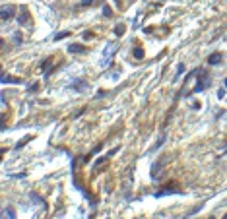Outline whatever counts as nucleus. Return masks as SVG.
I'll list each match as a JSON object with an SVG mask.
<instances>
[{"label":"nucleus","mask_w":227,"mask_h":219,"mask_svg":"<svg viewBox=\"0 0 227 219\" xmlns=\"http://www.w3.org/2000/svg\"><path fill=\"white\" fill-rule=\"evenodd\" d=\"M210 84H212L210 76H208L206 72H200V76L196 78V85H194V89L190 91V95H192V93H202V91L206 89V87H208Z\"/></svg>","instance_id":"nucleus-1"},{"label":"nucleus","mask_w":227,"mask_h":219,"mask_svg":"<svg viewBox=\"0 0 227 219\" xmlns=\"http://www.w3.org/2000/svg\"><path fill=\"white\" fill-rule=\"evenodd\" d=\"M119 51V47L117 45H107L105 47V51H103V58H101V66H111V62H113V56H115V52Z\"/></svg>","instance_id":"nucleus-2"},{"label":"nucleus","mask_w":227,"mask_h":219,"mask_svg":"<svg viewBox=\"0 0 227 219\" xmlns=\"http://www.w3.org/2000/svg\"><path fill=\"white\" fill-rule=\"evenodd\" d=\"M16 16V6H10V4H4L2 8H0V18H2L4 21L10 19V18H14Z\"/></svg>","instance_id":"nucleus-3"},{"label":"nucleus","mask_w":227,"mask_h":219,"mask_svg":"<svg viewBox=\"0 0 227 219\" xmlns=\"http://www.w3.org/2000/svg\"><path fill=\"white\" fill-rule=\"evenodd\" d=\"M68 87L74 89L76 93H82V91H86V89H87V82H86V79H76V82H72Z\"/></svg>","instance_id":"nucleus-4"},{"label":"nucleus","mask_w":227,"mask_h":219,"mask_svg":"<svg viewBox=\"0 0 227 219\" xmlns=\"http://www.w3.org/2000/svg\"><path fill=\"white\" fill-rule=\"evenodd\" d=\"M221 60H223L221 52H213V54L208 56V64H210V66H218V64H221Z\"/></svg>","instance_id":"nucleus-5"},{"label":"nucleus","mask_w":227,"mask_h":219,"mask_svg":"<svg viewBox=\"0 0 227 219\" xmlns=\"http://www.w3.org/2000/svg\"><path fill=\"white\" fill-rule=\"evenodd\" d=\"M163 163H165V159H159L157 163H153V165H152V177H153V178L159 177V169L163 167Z\"/></svg>","instance_id":"nucleus-6"},{"label":"nucleus","mask_w":227,"mask_h":219,"mask_svg":"<svg viewBox=\"0 0 227 219\" xmlns=\"http://www.w3.org/2000/svg\"><path fill=\"white\" fill-rule=\"evenodd\" d=\"M68 52L70 54H80V52H86V49L82 45H70V47H68Z\"/></svg>","instance_id":"nucleus-7"},{"label":"nucleus","mask_w":227,"mask_h":219,"mask_svg":"<svg viewBox=\"0 0 227 219\" xmlns=\"http://www.w3.org/2000/svg\"><path fill=\"white\" fill-rule=\"evenodd\" d=\"M167 194H180V190H173V188H165V190H159V192H155V198H161V196H167Z\"/></svg>","instance_id":"nucleus-8"},{"label":"nucleus","mask_w":227,"mask_h":219,"mask_svg":"<svg viewBox=\"0 0 227 219\" xmlns=\"http://www.w3.org/2000/svg\"><path fill=\"white\" fill-rule=\"evenodd\" d=\"M2 217H6V219H12V217H16V211H14V207H4L2 210Z\"/></svg>","instance_id":"nucleus-9"},{"label":"nucleus","mask_w":227,"mask_h":219,"mask_svg":"<svg viewBox=\"0 0 227 219\" xmlns=\"http://www.w3.org/2000/svg\"><path fill=\"white\" fill-rule=\"evenodd\" d=\"M27 19H29V14H27V10H24V12L18 16V24H19V25H25Z\"/></svg>","instance_id":"nucleus-10"},{"label":"nucleus","mask_w":227,"mask_h":219,"mask_svg":"<svg viewBox=\"0 0 227 219\" xmlns=\"http://www.w3.org/2000/svg\"><path fill=\"white\" fill-rule=\"evenodd\" d=\"M124 33H126V25H124V24L115 25V35H117V37H122Z\"/></svg>","instance_id":"nucleus-11"},{"label":"nucleus","mask_w":227,"mask_h":219,"mask_svg":"<svg viewBox=\"0 0 227 219\" xmlns=\"http://www.w3.org/2000/svg\"><path fill=\"white\" fill-rule=\"evenodd\" d=\"M2 84H21V79L19 78H8V76H4L2 78Z\"/></svg>","instance_id":"nucleus-12"},{"label":"nucleus","mask_w":227,"mask_h":219,"mask_svg":"<svg viewBox=\"0 0 227 219\" xmlns=\"http://www.w3.org/2000/svg\"><path fill=\"white\" fill-rule=\"evenodd\" d=\"M132 54H134L138 60H142V58H144V49H142V47H136V49L132 51Z\"/></svg>","instance_id":"nucleus-13"},{"label":"nucleus","mask_w":227,"mask_h":219,"mask_svg":"<svg viewBox=\"0 0 227 219\" xmlns=\"http://www.w3.org/2000/svg\"><path fill=\"white\" fill-rule=\"evenodd\" d=\"M68 35H70V31H62V33H56V35H54V41H60V39H66Z\"/></svg>","instance_id":"nucleus-14"},{"label":"nucleus","mask_w":227,"mask_h":219,"mask_svg":"<svg viewBox=\"0 0 227 219\" xmlns=\"http://www.w3.org/2000/svg\"><path fill=\"white\" fill-rule=\"evenodd\" d=\"M107 157H109V155H103V157H99V159L95 161V163H93V169H97L99 165H103V163H105V161H107Z\"/></svg>","instance_id":"nucleus-15"},{"label":"nucleus","mask_w":227,"mask_h":219,"mask_svg":"<svg viewBox=\"0 0 227 219\" xmlns=\"http://www.w3.org/2000/svg\"><path fill=\"white\" fill-rule=\"evenodd\" d=\"M103 16H105V18H111V16H113V10H111V6H107V4L103 6Z\"/></svg>","instance_id":"nucleus-16"},{"label":"nucleus","mask_w":227,"mask_h":219,"mask_svg":"<svg viewBox=\"0 0 227 219\" xmlns=\"http://www.w3.org/2000/svg\"><path fill=\"white\" fill-rule=\"evenodd\" d=\"M183 70H185V64H179V66H177V74H175V79H177L180 74H183Z\"/></svg>","instance_id":"nucleus-17"},{"label":"nucleus","mask_w":227,"mask_h":219,"mask_svg":"<svg viewBox=\"0 0 227 219\" xmlns=\"http://www.w3.org/2000/svg\"><path fill=\"white\" fill-rule=\"evenodd\" d=\"M163 144H165V136H161V138H159V142H157V144L153 145V149H159V147H161Z\"/></svg>","instance_id":"nucleus-18"},{"label":"nucleus","mask_w":227,"mask_h":219,"mask_svg":"<svg viewBox=\"0 0 227 219\" xmlns=\"http://www.w3.org/2000/svg\"><path fill=\"white\" fill-rule=\"evenodd\" d=\"M29 140H31V138H24V140H21V142H19V144H18V145H16V147H18V149H19V147H21V145H25V144H27V142H29Z\"/></svg>","instance_id":"nucleus-19"},{"label":"nucleus","mask_w":227,"mask_h":219,"mask_svg":"<svg viewBox=\"0 0 227 219\" xmlns=\"http://www.w3.org/2000/svg\"><path fill=\"white\" fill-rule=\"evenodd\" d=\"M91 37H93V33H91V31H86V33H84V39H86V41H89Z\"/></svg>","instance_id":"nucleus-20"},{"label":"nucleus","mask_w":227,"mask_h":219,"mask_svg":"<svg viewBox=\"0 0 227 219\" xmlns=\"http://www.w3.org/2000/svg\"><path fill=\"white\" fill-rule=\"evenodd\" d=\"M14 41H16V45L21 43V35H19V33H16V35H14Z\"/></svg>","instance_id":"nucleus-21"},{"label":"nucleus","mask_w":227,"mask_h":219,"mask_svg":"<svg viewBox=\"0 0 227 219\" xmlns=\"http://www.w3.org/2000/svg\"><path fill=\"white\" fill-rule=\"evenodd\" d=\"M218 97H219V99L225 97V89H219V91H218Z\"/></svg>","instance_id":"nucleus-22"},{"label":"nucleus","mask_w":227,"mask_h":219,"mask_svg":"<svg viewBox=\"0 0 227 219\" xmlns=\"http://www.w3.org/2000/svg\"><path fill=\"white\" fill-rule=\"evenodd\" d=\"M117 151H119V147H113V149H111V151H109V153H107V155H109V157H111V155H115V153H117Z\"/></svg>","instance_id":"nucleus-23"},{"label":"nucleus","mask_w":227,"mask_h":219,"mask_svg":"<svg viewBox=\"0 0 227 219\" xmlns=\"http://www.w3.org/2000/svg\"><path fill=\"white\" fill-rule=\"evenodd\" d=\"M89 4H93V0H82V6H89Z\"/></svg>","instance_id":"nucleus-24"},{"label":"nucleus","mask_w":227,"mask_h":219,"mask_svg":"<svg viewBox=\"0 0 227 219\" xmlns=\"http://www.w3.org/2000/svg\"><path fill=\"white\" fill-rule=\"evenodd\" d=\"M101 97H105V91H103V89L97 91V99H101Z\"/></svg>","instance_id":"nucleus-25"},{"label":"nucleus","mask_w":227,"mask_h":219,"mask_svg":"<svg viewBox=\"0 0 227 219\" xmlns=\"http://www.w3.org/2000/svg\"><path fill=\"white\" fill-rule=\"evenodd\" d=\"M115 4H117V6H122V0H115Z\"/></svg>","instance_id":"nucleus-26"},{"label":"nucleus","mask_w":227,"mask_h":219,"mask_svg":"<svg viewBox=\"0 0 227 219\" xmlns=\"http://www.w3.org/2000/svg\"><path fill=\"white\" fill-rule=\"evenodd\" d=\"M223 84H225V87H227V78H225V82H223Z\"/></svg>","instance_id":"nucleus-27"}]
</instances>
